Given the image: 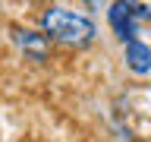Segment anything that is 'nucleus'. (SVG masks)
I'll list each match as a JSON object with an SVG mask.
<instances>
[{
    "mask_svg": "<svg viewBox=\"0 0 151 142\" xmlns=\"http://www.w3.org/2000/svg\"><path fill=\"white\" fill-rule=\"evenodd\" d=\"M41 32H44L50 41H60L66 47H88L94 41V22L82 13H73V9L63 7H50L41 13Z\"/></svg>",
    "mask_w": 151,
    "mask_h": 142,
    "instance_id": "nucleus-1",
    "label": "nucleus"
},
{
    "mask_svg": "<svg viewBox=\"0 0 151 142\" xmlns=\"http://www.w3.org/2000/svg\"><path fill=\"white\" fill-rule=\"evenodd\" d=\"M13 41H16V47L22 51L25 57H32V60H47V54H50V38L44 35V32H32V28H13Z\"/></svg>",
    "mask_w": 151,
    "mask_h": 142,
    "instance_id": "nucleus-2",
    "label": "nucleus"
},
{
    "mask_svg": "<svg viewBox=\"0 0 151 142\" xmlns=\"http://www.w3.org/2000/svg\"><path fill=\"white\" fill-rule=\"evenodd\" d=\"M107 19H110V28L116 32V38L120 41H132V38H139V25H142V19L132 13L123 0H113V7L110 13H107Z\"/></svg>",
    "mask_w": 151,
    "mask_h": 142,
    "instance_id": "nucleus-3",
    "label": "nucleus"
},
{
    "mask_svg": "<svg viewBox=\"0 0 151 142\" xmlns=\"http://www.w3.org/2000/svg\"><path fill=\"white\" fill-rule=\"evenodd\" d=\"M126 66H129L135 76H148L151 73V47L139 38L126 41Z\"/></svg>",
    "mask_w": 151,
    "mask_h": 142,
    "instance_id": "nucleus-4",
    "label": "nucleus"
},
{
    "mask_svg": "<svg viewBox=\"0 0 151 142\" xmlns=\"http://www.w3.org/2000/svg\"><path fill=\"white\" fill-rule=\"evenodd\" d=\"M123 3H126L142 22H148V19H151V0H123Z\"/></svg>",
    "mask_w": 151,
    "mask_h": 142,
    "instance_id": "nucleus-5",
    "label": "nucleus"
}]
</instances>
